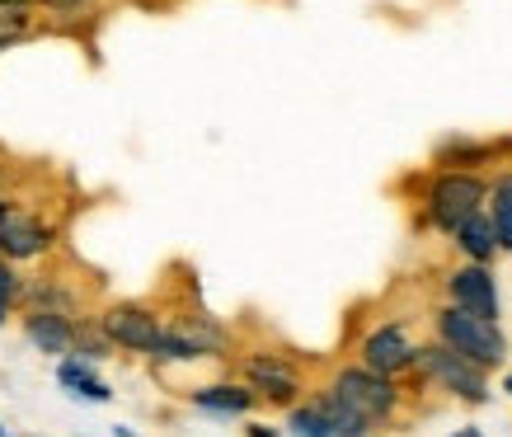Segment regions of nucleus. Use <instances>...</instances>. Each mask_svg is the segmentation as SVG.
<instances>
[{
    "label": "nucleus",
    "instance_id": "nucleus-20",
    "mask_svg": "<svg viewBox=\"0 0 512 437\" xmlns=\"http://www.w3.org/2000/svg\"><path fill=\"white\" fill-rule=\"evenodd\" d=\"M33 0H0V10H29Z\"/></svg>",
    "mask_w": 512,
    "mask_h": 437
},
{
    "label": "nucleus",
    "instance_id": "nucleus-10",
    "mask_svg": "<svg viewBox=\"0 0 512 437\" xmlns=\"http://www.w3.org/2000/svg\"><path fill=\"white\" fill-rule=\"evenodd\" d=\"M24 334H29V344L43 348V353H71V348H76V325H71L66 315L29 311V320H24Z\"/></svg>",
    "mask_w": 512,
    "mask_h": 437
},
{
    "label": "nucleus",
    "instance_id": "nucleus-12",
    "mask_svg": "<svg viewBox=\"0 0 512 437\" xmlns=\"http://www.w3.org/2000/svg\"><path fill=\"white\" fill-rule=\"evenodd\" d=\"M57 381H62L66 391L76 395V400H94V405H104L109 400V386L94 376V367H90V358H66L62 367H57Z\"/></svg>",
    "mask_w": 512,
    "mask_h": 437
},
{
    "label": "nucleus",
    "instance_id": "nucleus-2",
    "mask_svg": "<svg viewBox=\"0 0 512 437\" xmlns=\"http://www.w3.org/2000/svg\"><path fill=\"white\" fill-rule=\"evenodd\" d=\"M484 198H489V184H484L480 174L447 170V174H437L433 188H428V217H433L437 231L456 235L475 212H484Z\"/></svg>",
    "mask_w": 512,
    "mask_h": 437
},
{
    "label": "nucleus",
    "instance_id": "nucleus-6",
    "mask_svg": "<svg viewBox=\"0 0 512 437\" xmlns=\"http://www.w3.org/2000/svg\"><path fill=\"white\" fill-rule=\"evenodd\" d=\"M447 297L456 311L480 315V320H498V282L489 264H466L447 278Z\"/></svg>",
    "mask_w": 512,
    "mask_h": 437
},
{
    "label": "nucleus",
    "instance_id": "nucleus-1",
    "mask_svg": "<svg viewBox=\"0 0 512 437\" xmlns=\"http://www.w3.org/2000/svg\"><path fill=\"white\" fill-rule=\"evenodd\" d=\"M437 339L447 348H456V353H466L470 362H480L484 372L503 367V358H508V339H503L498 320H480V315H466L456 306L437 311Z\"/></svg>",
    "mask_w": 512,
    "mask_h": 437
},
{
    "label": "nucleus",
    "instance_id": "nucleus-19",
    "mask_svg": "<svg viewBox=\"0 0 512 437\" xmlns=\"http://www.w3.org/2000/svg\"><path fill=\"white\" fill-rule=\"evenodd\" d=\"M249 437H278V428H264V423H254V428H249Z\"/></svg>",
    "mask_w": 512,
    "mask_h": 437
},
{
    "label": "nucleus",
    "instance_id": "nucleus-4",
    "mask_svg": "<svg viewBox=\"0 0 512 437\" xmlns=\"http://www.w3.org/2000/svg\"><path fill=\"white\" fill-rule=\"evenodd\" d=\"M329 395H334L343 409H353L367 428H372V423H386L390 414H395V405H400L395 381H390V376L367 372V367H343V372L334 376Z\"/></svg>",
    "mask_w": 512,
    "mask_h": 437
},
{
    "label": "nucleus",
    "instance_id": "nucleus-9",
    "mask_svg": "<svg viewBox=\"0 0 512 437\" xmlns=\"http://www.w3.org/2000/svg\"><path fill=\"white\" fill-rule=\"evenodd\" d=\"M245 376H249V386H254V391L268 395V400H278V405H292L296 391H301L296 372L282 358H273V353H268V358H249Z\"/></svg>",
    "mask_w": 512,
    "mask_h": 437
},
{
    "label": "nucleus",
    "instance_id": "nucleus-16",
    "mask_svg": "<svg viewBox=\"0 0 512 437\" xmlns=\"http://www.w3.org/2000/svg\"><path fill=\"white\" fill-rule=\"evenodd\" d=\"M29 10H0V52L15 47L19 38H29Z\"/></svg>",
    "mask_w": 512,
    "mask_h": 437
},
{
    "label": "nucleus",
    "instance_id": "nucleus-5",
    "mask_svg": "<svg viewBox=\"0 0 512 437\" xmlns=\"http://www.w3.org/2000/svg\"><path fill=\"white\" fill-rule=\"evenodd\" d=\"M104 339L127 353H146V358H156V348L165 344V325H160L156 311H146V306H109L104 315Z\"/></svg>",
    "mask_w": 512,
    "mask_h": 437
},
{
    "label": "nucleus",
    "instance_id": "nucleus-21",
    "mask_svg": "<svg viewBox=\"0 0 512 437\" xmlns=\"http://www.w3.org/2000/svg\"><path fill=\"white\" fill-rule=\"evenodd\" d=\"M451 437H484V433H480V428H456Z\"/></svg>",
    "mask_w": 512,
    "mask_h": 437
},
{
    "label": "nucleus",
    "instance_id": "nucleus-22",
    "mask_svg": "<svg viewBox=\"0 0 512 437\" xmlns=\"http://www.w3.org/2000/svg\"><path fill=\"white\" fill-rule=\"evenodd\" d=\"M0 217H5V198H0Z\"/></svg>",
    "mask_w": 512,
    "mask_h": 437
},
{
    "label": "nucleus",
    "instance_id": "nucleus-3",
    "mask_svg": "<svg viewBox=\"0 0 512 437\" xmlns=\"http://www.w3.org/2000/svg\"><path fill=\"white\" fill-rule=\"evenodd\" d=\"M414 367H419L428 381H437L442 391L461 395V400H470V405H484V400H489V376H484V367H480V362H470L466 353L447 348L442 339H437V344H428V348H419Z\"/></svg>",
    "mask_w": 512,
    "mask_h": 437
},
{
    "label": "nucleus",
    "instance_id": "nucleus-13",
    "mask_svg": "<svg viewBox=\"0 0 512 437\" xmlns=\"http://www.w3.org/2000/svg\"><path fill=\"white\" fill-rule=\"evenodd\" d=\"M188 400L198 409H212V414H245L254 405V391H245V386H202Z\"/></svg>",
    "mask_w": 512,
    "mask_h": 437
},
{
    "label": "nucleus",
    "instance_id": "nucleus-11",
    "mask_svg": "<svg viewBox=\"0 0 512 437\" xmlns=\"http://www.w3.org/2000/svg\"><path fill=\"white\" fill-rule=\"evenodd\" d=\"M456 245H461V254H466L470 264H489L503 245H498V231H494V217L489 212H475V217L456 231Z\"/></svg>",
    "mask_w": 512,
    "mask_h": 437
},
{
    "label": "nucleus",
    "instance_id": "nucleus-7",
    "mask_svg": "<svg viewBox=\"0 0 512 437\" xmlns=\"http://www.w3.org/2000/svg\"><path fill=\"white\" fill-rule=\"evenodd\" d=\"M414 358H419V348L409 344V334L400 325H381L362 339V367L376 376L404 372V367H414Z\"/></svg>",
    "mask_w": 512,
    "mask_h": 437
},
{
    "label": "nucleus",
    "instance_id": "nucleus-18",
    "mask_svg": "<svg viewBox=\"0 0 512 437\" xmlns=\"http://www.w3.org/2000/svg\"><path fill=\"white\" fill-rule=\"evenodd\" d=\"M47 5H52V10H62V15H80L90 0H47Z\"/></svg>",
    "mask_w": 512,
    "mask_h": 437
},
{
    "label": "nucleus",
    "instance_id": "nucleus-17",
    "mask_svg": "<svg viewBox=\"0 0 512 437\" xmlns=\"http://www.w3.org/2000/svg\"><path fill=\"white\" fill-rule=\"evenodd\" d=\"M15 292H19L15 268H10V259H0V320H5V311H10V301H15Z\"/></svg>",
    "mask_w": 512,
    "mask_h": 437
},
{
    "label": "nucleus",
    "instance_id": "nucleus-15",
    "mask_svg": "<svg viewBox=\"0 0 512 437\" xmlns=\"http://www.w3.org/2000/svg\"><path fill=\"white\" fill-rule=\"evenodd\" d=\"M296 437H339V428L329 423V414L320 405H301V409H292V423H287Z\"/></svg>",
    "mask_w": 512,
    "mask_h": 437
},
{
    "label": "nucleus",
    "instance_id": "nucleus-8",
    "mask_svg": "<svg viewBox=\"0 0 512 437\" xmlns=\"http://www.w3.org/2000/svg\"><path fill=\"white\" fill-rule=\"evenodd\" d=\"M52 245V231L38 226L33 217H19V212H5L0 217V259H33Z\"/></svg>",
    "mask_w": 512,
    "mask_h": 437
},
{
    "label": "nucleus",
    "instance_id": "nucleus-24",
    "mask_svg": "<svg viewBox=\"0 0 512 437\" xmlns=\"http://www.w3.org/2000/svg\"><path fill=\"white\" fill-rule=\"evenodd\" d=\"M0 437H5V428H0Z\"/></svg>",
    "mask_w": 512,
    "mask_h": 437
},
{
    "label": "nucleus",
    "instance_id": "nucleus-23",
    "mask_svg": "<svg viewBox=\"0 0 512 437\" xmlns=\"http://www.w3.org/2000/svg\"><path fill=\"white\" fill-rule=\"evenodd\" d=\"M508 391H512V376H508Z\"/></svg>",
    "mask_w": 512,
    "mask_h": 437
},
{
    "label": "nucleus",
    "instance_id": "nucleus-14",
    "mask_svg": "<svg viewBox=\"0 0 512 437\" xmlns=\"http://www.w3.org/2000/svg\"><path fill=\"white\" fill-rule=\"evenodd\" d=\"M489 217H494L498 245L512 250V174H503V179L489 188Z\"/></svg>",
    "mask_w": 512,
    "mask_h": 437
}]
</instances>
